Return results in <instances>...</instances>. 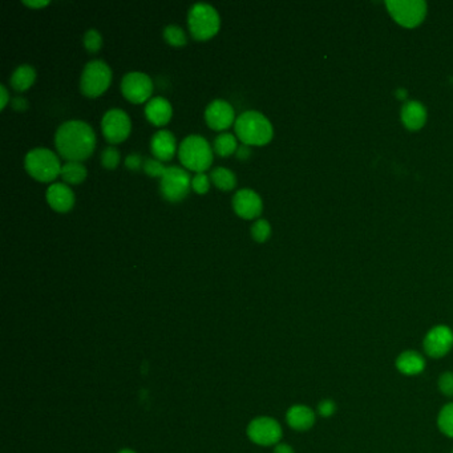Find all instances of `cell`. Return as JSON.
Instances as JSON below:
<instances>
[{"label":"cell","mask_w":453,"mask_h":453,"mask_svg":"<svg viewBox=\"0 0 453 453\" xmlns=\"http://www.w3.org/2000/svg\"><path fill=\"white\" fill-rule=\"evenodd\" d=\"M55 145L64 159L81 162L92 155L96 147V135L86 122L70 120L58 128Z\"/></svg>","instance_id":"obj_1"},{"label":"cell","mask_w":453,"mask_h":453,"mask_svg":"<svg viewBox=\"0 0 453 453\" xmlns=\"http://www.w3.org/2000/svg\"><path fill=\"white\" fill-rule=\"evenodd\" d=\"M235 135L246 145H265L273 138V125L257 110L242 112L234 124Z\"/></svg>","instance_id":"obj_2"},{"label":"cell","mask_w":453,"mask_h":453,"mask_svg":"<svg viewBox=\"0 0 453 453\" xmlns=\"http://www.w3.org/2000/svg\"><path fill=\"white\" fill-rule=\"evenodd\" d=\"M178 156L185 168L197 173H204L211 165L213 150L205 137L190 135L181 141Z\"/></svg>","instance_id":"obj_3"},{"label":"cell","mask_w":453,"mask_h":453,"mask_svg":"<svg viewBox=\"0 0 453 453\" xmlns=\"http://www.w3.org/2000/svg\"><path fill=\"white\" fill-rule=\"evenodd\" d=\"M25 166L34 178L49 183L60 174L63 165L59 157L48 147H35L27 153Z\"/></svg>","instance_id":"obj_4"},{"label":"cell","mask_w":453,"mask_h":453,"mask_svg":"<svg viewBox=\"0 0 453 453\" xmlns=\"http://www.w3.org/2000/svg\"><path fill=\"white\" fill-rule=\"evenodd\" d=\"M188 25L190 34L197 40H206L214 37L220 29L218 11L209 3H195L188 13Z\"/></svg>","instance_id":"obj_5"},{"label":"cell","mask_w":453,"mask_h":453,"mask_svg":"<svg viewBox=\"0 0 453 453\" xmlns=\"http://www.w3.org/2000/svg\"><path fill=\"white\" fill-rule=\"evenodd\" d=\"M112 71L110 65L103 60H91L86 63L81 79L80 88L81 92L88 98H96L101 95L110 84Z\"/></svg>","instance_id":"obj_6"},{"label":"cell","mask_w":453,"mask_h":453,"mask_svg":"<svg viewBox=\"0 0 453 453\" xmlns=\"http://www.w3.org/2000/svg\"><path fill=\"white\" fill-rule=\"evenodd\" d=\"M192 186L190 174L180 166H168L159 181V190L165 199L178 202L189 193Z\"/></svg>","instance_id":"obj_7"},{"label":"cell","mask_w":453,"mask_h":453,"mask_svg":"<svg viewBox=\"0 0 453 453\" xmlns=\"http://www.w3.org/2000/svg\"><path fill=\"white\" fill-rule=\"evenodd\" d=\"M386 6L392 18L407 28L420 25L427 13V4L423 0H390Z\"/></svg>","instance_id":"obj_8"},{"label":"cell","mask_w":453,"mask_h":453,"mask_svg":"<svg viewBox=\"0 0 453 453\" xmlns=\"http://www.w3.org/2000/svg\"><path fill=\"white\" fill-rule=\"evenodd\" d=\"M281 424L269 416L256 417L247 427V436L257 445L270 447L280 444L282 439Z\"/></svg>","instance_id":"obj_9"},{"label":"cell","mask_w":453,"mask_h":453,"mask_svg":"<svg viewBox=\"0 0 453 453\" xmlns=\"http://www.w3.org/2000/svg\"><path fill=\"white\" fill-rule=\"evenodd\" d=\"M101 128L110 143H120L131 133V119L123 110L112 108L104 113Z\"/></svg>","instance_id":"obj_10"},{"label":"cell","mask_w":453,"mask_h":453,"mask_svg":"<svg viewBox=\"0 0 453 453\" xmlns=\"http://www.w3.org/2000/svg\"><path fill=\"white\" fill-rule=\"evenodd\" d=\"M453 347V331L448 326H435L426 334L423 341L424 353L432 359L447 355Z\"/></svg>","instance_id":"obj_11"},{"label":"cell","mask_w":453,"mask_h":453,"mask_svg":"<svg viewBox=\"0 0 453 453\" xmlns=\"http://www.w3.org/2000/svg\"><path fill=\"white\" fill-rule=\"evenodd\" d=\"M122 91L124 96L132 103H143L152 95L153 83L147 74L133 71L124 74Z\"/></svg>","instance_id":"obj_12"},{"label":"cell","mask_w":453,"mask_h":453,"mask_svg":"<svg viewBox=\"0 0 453 453\" xmlns=\"http://www.w3.org/2000/svg\"><path fill=\"white\" fill-rule=\"evenodd\" d=\"M235 112L230 103L222 98L213 100L205 110V120L211 129L223 131L234 123Z\"/></svg>","instance_id":"obj_13"},{"label":"cell","mask_w":453,"mask_h":453,"mask_svg":"<svg viewBox=\"0 0 453 453\" xmlns=\"http://www.w3.org/2000/svg\"><path fill=\"white\" fill-rule=\"evenodd\" d=\"M235 213L244 218H256L262 213V199L253 189H239L233 197Z\"/></svg>","instance_id":"obj_14"},{"label":"cell","mask_w":453,"mask_h":453,"mask_svg":"<svg viewBox=\"0 0 453 453\" xmlns=\"http://www.w3.org/2000/svg\"><path fill=\"white\" fill-rule=\"evenodd\" d=\"M47 201L49 206L56 211H68L74 204V192L68 185L63 183H53L47 189Z\"/></svg>","instance_id":"obj_15"},{"label":"cell","mask_w":453,"mask_h":453,"mask_svg":"<svg viewBox=\"0 0 453 453\" xmlns=\"http://www.w3.org/2000/svg\"><path fill=\"white\" fill-rule=\"evenodd\" d=\"M286 420L291 428L299 431V432H305V431H308L314 427L317 416H315V412L310 407L295 405L289 408V411L286 414Z\"/></svg>","instance_id":"obj_16"},{"label":"cell","mask_w":453,"mask_h":453,"mask_svg":"<svg viewBox=\"0 0 453 453\" xmlns=\"http://www.w3.org/2000/svg\"><path fill=\"white\" fill-rule=\"evenodd\" d=\"M150 149L157 159L168 161L172 159L176 152V137L171 131H157L150 140Z\"/></svg>","instance_id":"obj_17"},{"label":"cell","mask_w":453,"mask_h":453,"mask_svg":"<svg viewBox=\"0 0 453 453\" xmlns=\"http://www.w3.org/2000/svg\"><path fill=\"white\" fill-rule=\"evenodd\" d=\"M172 104L165 98H152L145 105L147 120L155 125H165L172 117Z\"/></svg>","instance_id":"obj_18"},{"label":"cell","mask_w":453,"mask_h":453,"mask_svg":"<svg viewBox=\"0 0 453 453\" xmlns=\"http://www.w3.org/2000/svg\"><path fill=\"white\" fill-rule=\"evenodd\" d=\"M396 368L405 376H416L426 369V359L417 351L408 350L398 356Z\"/></svg>","instance_id":"obj_19"},{"label":"cell","mask_w":453,"mask_h":453,"mask_svg":"<svg viewBox=\"0 0 453 453\" xmlns=\"http://www.w3.org/2000/svg\"><path fill=\"white\" fill-rule=\"evenodd\" d=\"M427 120V110L419 101H408L402 110V122L411 131L423 128Z\"/></svg>","instance_id":"obj_20"},{"label":"cell","mask_w":453,"mask_h":453,"mask_svg":"<svg viewBox=\"0 0 453 453\" xmlns=\"http://www.w3.org/2000/svg\"><path fill=\"white\" fill-rule=\"evenodd\" d=\"M35 77H37L35 68L32 65H29V64H22L13 71V74H11V79H10V83H11L13 89L25 91V89H28L29 86L34 84Z\"/></svg>","instance_id":"obj_21"},{"label":"cell","mask_w":453,"mask_h":453,"mask_svg":"<svg viewBox=\"0 0 453 453\" xmlns=\"http://www.w3.org/2000/svg\"><path fill=\"white\" fill-rule=\"evenodd\" d=\"M63 181L68 184H80L86 177V168L79 161H67L62 166Z\"/></svg>","instance_id":"obj_22"},{"label":"cell","mask_w":453,"mask_h":453,"mask_svg":"<svg viewBox=\"0 0 453 453\" xmlns=\"http://www.w3.org/2000/svg\"><path fill=\"white\" fill-rule=\"evenodd\" d=\"M211 181L217 188H220L221 190H232L235 184H237V178L230 169L223 168V166H217L211 171Z\"/></svg>","instance_id":"obj_23"},{"label":"cell","mask_w":453,"mask_h":453,"mask_svg":"<svg viewBox=\"0 0 453 453\" xmlns=\"http://www.w3.org/2000/svg\"><path fill=\"white\" fill-rule=\"evenodd\" d=\"M214 150L222 156V157H226V156H230L233 155L234 152H237V138L235 136L232 135V133H221V135L216 137L214 140Z\"/></svg>","instance_id":"obj_24"},{"label":"cell","mask_w":453,"mask_h":453,"mask_svg":"<svg viewBox=\"0 0 453 453\" xmlns=\"http://www.w3.org/2000/svg\"><path fill=\"white\" fill-rule=\"evenodd\" d=\"M438 427L441 433L453 439V402L441 408L438 415Z\"/></svg>","instance_id":"obj_25"},{"label":"cell","mask_w":453,"mask_h":453,"mask_svg":"<svg viewBox=\"0 0 453 453\" xmlns=\"http://www.w3.org/2000/svg\"><path fill=\"white\" fill-rule=\"evenodd\" d=\"M164 37L169 44L176 46V47L185 46L186 41H188V37H186L184 29L177 25H166L165 29H164Z\"/></svg>","instance_id":"obj_26"},{"label":"cell","mask_w":453,"mask_h":453,"mask_svg":"<svg viewBox=\"0 0 453 453\" xmlns=\"http://www.w3.org/2000/svg\"><path fill=\"white\" fill-rule=\"evenodd\" d=\"M271 234V226L269 221L258 220L251 225V235L257 242H265L269 239Z\"/></svg>","instance_id":"obj_27"},{"label":"cell","mask_w":453,"mask_h":453,"mask_svg":"<svg viewBox=\"0 0 453 453\" xmlns=\"http://www.w3.org/2000/svg\"><path fill=\"white\" fill-rule=\"evenodd\" d=\"M103 44V37L100 35L98 29L91 28L84 34V47L88 52L95 53L98 49L101 48Z\"/></svg>","instance_id":"obj_28"},{"label":"cell","mask_w":453,"mask_h":453,"mask_svg":"<svg viewBox=\"0 0 453 453\" xmlns=\"http://www.w3.org/2000/svg\"><path fill=\"white\" fill-rule=\"evenodd\" d=\"M120 162V152L116 147H105L101 152V164L107 169H114Z\"/></svg>","instance_id":"obj_29"},{"label":"cell","mask_w":453,"mask_h":453,"mask_svg":"<svg viewBox=\"0 0 453 453\" xmlns=\"http://www.w3.org/2000/svg\"><path fill=\"white\" fill-rule=\"evenodd\" d=\"M438 387L439 391L447 396V398H453V372L452 371H447L444 374H441L438 380Z\"/></svg>","instance_id":"obj_30"},{"label":"cell","mask_w":453,"mask_h":453,"mask_svg":"<svg viewBox=\"0 0 453 453\" xmlns=\"http://www.w3.org/2000/svg\"><path fill=\"white\" fill-rule=\"evenodd\" d=\"M144 171L152 177H162V174L166 171V166L157 159H144Z\"/></svg>","instance_id":"obj_31"},{"label":"cell","mask_w":453,"mask_h":453,"mask_svg":"<svg viewBox=\"0 0 453 453\" xmlns=\"http://www.w3.org/2000/svg\"><path fill=\"white\" fill-rule=\"evenodd\" d=\"M192 188L198 195H205L210 188L208 176L205 173H197L192 178Z\"/></svg>","instance_id":"obj_32"},{"label":"cell","mask_w":453,"mask_h":453,"mask_svg":"<svg viewBox=\"0 0 453 453\" xmlns=\"http://www.w3.org/2000/svg\"><path fill=\"white\" fill-rule=\"evenodd\" d=\"M336 412V405L334 400L326 399L318 405V414L322 417H331Z\"/></svg>","instance_id":"obj_33"},{"label":"cell","mask_w":453,"mask_h":453,"mask_svg":"<svg viewBox=\"0 0 453 453\" xmlns=\"http://www.w3.org/2000/svg\"><path fill=\"white\" fill-rule=\"evenodd\" d=\"M141 164H144V162H143L141 156H140V155H137V153H132V155H129V156L125 159V165H126L131 171H137V169L141 166Z\"/></svg>","instance_id":"obj_34"},{"label":"cell","mask_w":453,"mask_h":453,"mask_svg":"<svg viewBox=\"0 0 453 453\" xmlns=\"http://www.w3.org/2000/svg\"><path fill=\"white\" fill-rule=\"evenodd\" d=\"M251 155V149L249 147V145L246 144H242L239 147H237V152H235V156L238 159H247L250 157Z\"/></svg>","instance_id":"obj_35"},{"label":"cell","mask_w":453,"mask_h":453,"mask_svg":"<svg viewBox=\"0 0 453 453\" xmlns=\"http://www.w3.org/2000/svg\"><path fill=\"white\" fill-rule=\"evenodd\" d=\"M13 107L16 110H25L28 107V101L22 96L13 98Z\"/></svg>","instance_id":"obj_36"},{"label":"cell","mask_w":453,"mask_h":453,"mask_svg":"<svg viewBox=\"0 0 453 453\" xmlns=\"http://www.w3.org/2000/svg\"><path fill=\"white\" fill-rule=\"evenodd\" d=\"M273 453H295L293 447H290L289 444H284V442H280L275 445L274 448V452Z\"/></svg>","instance_id":"obj_37"},{"label":"cell","mask_w":453,"mask_h":453,"mask_svg":"<svg viewBox=\"0 0 453 453\" xmlns=\"http://www.w3.org/2000/svg\"><path fill=\"white\" fill-rule=\"evenodd\" d=\"M23 3H25V6H29V7H34V8H39V7L47 6L49 1L48 0H25Z\"/></svg>","instance_id":"obj_38"},{"label":"cell","mask_w":453,"mask_h":453,"mask_svg":"<svg viewBox=\"0 0 453 453\" xmlns=\"http://www.w3.org/2000/svg\"><path fill=\"white\" fill-rule=\"evenodd\" d=\"M0 92H1V110L7 105V103H8V100H10V95H8V91H7V88H6V86H0Z\"/></svg>","instance_id":"obj_39"},{"label":"cell","mask_w":453,"mask_h":453,"mask_svg":"<svg viewBox=\"0 0 453 453\" xmlns=\"http://www.w3.org/2000/svg\"><path fill=\"white\" fill-rule=\"evenodd\" d=\"M119 453H137L135 452V451H132V449H123V451H120Z\"/></svg>","instance_id":"obj_40"},{"label":"cell","mask_w":453,"mask_h":453,"mask_svg":"<svg viewBox=\"0 0 453 453\" xmlns=\"http://www.w3.org/2000/svg\"><path fill=\"white\" fill-rule=\"evenodd\" d=\"M452 453H453V451H452Z\"/></svg>","instance_id":"obj_41"}]
</instances>
